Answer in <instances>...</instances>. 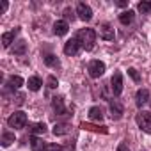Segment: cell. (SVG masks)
Instances as JSON below:
<instances>
[{"instance_id":"obj_16","label":"cell","mask_w":151,"mask_h":151,"mask_svg":"<svg viewBox=\"0 0 151 151\" xmlns=\"http://www.w3.org/2000/svg\"><path fill=\"white\" fill-rule=\"evenodd\" d=\"M30 149L32 151H45L46 149V142H43V139L32 135L30 137Z\"/></svg>"},{"instance_id":"obj_4","label":"cell","mask_w":151,"mask_h":151,"mask_svg":"<svg viewBox=\"0 0 151 151\" xmlns=\"http://www.w3.org/2000/svg\"><path fill=\"white\" fill-rule=\"evenodd\" d=\"M87 71H89V77L91 78H100L101 75L105 73V62H101V60H91L89 66H87Z\"/></svg>"},{"instance_id":"obj_13","label":"cell","mask_w":151,"mask_h":151,"mask_svg":"<svg viewBox=\"0 0 151 151\" xmlns=\"http://www.w3.org/2000/svg\"><path fill=\"white\" fill-rule=\"evenodd\" d=\"M20 34V29H14V30H11V32H4L2 34V45H4V48H9L11 46V43L14 41V37Z\"/></svg>"},{"instance_id":"obj_30","label":"cell","mask_w":151,"mask_h":151,"mask_svg":"<svg viewBox=\"0 0 151 151\" xmlns=\"http://www.w3.org/2000/svg\"><path fill=\"white\" fill-rule=\"evenodd\" d=\"M23 100H25V96H23V94H18V96H16V105H22Z\"/></svg>"},{"instance_id":"obj_7","label":"cell","mask_w":151,"mask_h":151,"mask_svg":"<svg viewBox=\"0 0 151 151\" xmlns=\"http://www.w3.org/2000/svg\"><path fill=\"white\" fill-rule=\"evenodd\" d=\"M77 14H78V18H80L82 22H91V18H93V9H91L87 4L80 2V4L77 6Z\"/></svg>"},{"instance_id":"obj_22","label":"cell","mask_w":151,"mask_h":151,"mask_svg":"<svg viewBox=\"0 0 151 151\" xmlns=\"http://www.w3.org/2000/svg\"><path fill=\"white\" fill-rule=\"evenodd\" d=\"M89 117L93 121H103V110L100 107H91L89 109Z\"/></svg>"},{"instance_id":"obj_14","label":"cell","mask_w":151,"mask_h":151,"mask_svg":"<svg viewBox=\"0 0 151 151\" xmlns=\"http://www.w3.org/2000/svg\"><path fill=\"white\" fill-rule=\"evenodd\" d=\"M147 100H149V91H147V89H139L137 94H135V103H137V107H142L144 103H147Z\"/></svg>"},{"instance_id":"obj_24","label":"cell","mask_w":151,"mask_h":151,"mask_svg":"<svg viewBox=\"0 0 151 151\" xmlns=\"http://www.w3.org/2000/svg\"><path fill=\"white\" fill-rule=\"evenodd\" d=\"M137 11L142 13V14H151V2H147V0L139 2V4H137Z\"/></svg>"},{"instance_id":"obj_20","label":"cell","mask_w":151,"mask_h":151,"mask_svg":"<svg viewBox=\"0 0 151 151\" xmlns=\"http://www.w3.org/2000/svg\"><path fill=\"white\" fill-rule=\"evenodd\" d=\"M27 86H29V89H30V91H34V93H36V91H39V89H41L43 80H41L39 77H30V78H29V82H27Z\"/></svg>"},{"instance_id":"obj_18","label":"cell","mask_w":151,"mask_h":151,"mask_svg":"<svg viewBox=\"0 0 151 151\" xmlns=\"http://www.w3.org/2000/svg\"><path fill=\"white\" fill-rule=\"evenodd\" d=\"M133 18H135V13H133L132 9H128V11H123V13L119 14V22H121L123 25H130V23L133 22Z\"/></svg>"},{"instance_id":"obj_12","label":"cell","mask_w":151,"mask_h":151,"mask_svg":"<svg viewBox=\"0 0 151 151\" xmlns=\"http://www.w3.org/2000/svg\"><path fill=\"white\" fill-rule=\"evenodd\" d=\"M68 30H69V25H68L66 20H59V22L53 23V34L55 36H66Z\"/></svg>"},{"instance_id":"obj_17","label":"cell","mask_w":151,"mask_h":151,"mask_svg":"<svg viewBox=\"0 0 151 151\" xmlns=\"http://www.w3.org/2000/svg\"><path fill=\"white\" fill-rule=\"evenodd\" d=\"M6 86H7V89H13V91H14V89H20V87L23 86V78L18 77V75H13V77L7 78V84H6Z\"/></svg>"},{"instance_id":"obj_19","label":"cell","mask_w":151,"mask_h":151,"mask_svg":"<svg viewBox=\"0 0 151 151\" xmlns=\"http://www.w3.org/2000/svg\"><path fill=\"white\" fill-rule=\"evenodd\" d=\"M45 64H46L48 68H60V60H59V57L53 55V53H46V55H45Z\"/></svg>"},{"instance_id":"obj_27","label":"cell","mask_w":151,"mask_h":151,"mask_svg":"<svg viewBox=\"0 0 151 151\" xmlns=\"http://www.w3.org/2000/svg\"><path fill=\"white\" fill-rule=\"evenodd\" d=\"M128 75L132 77L133 82H140V75H139V71H137L135 68H130V69H128Z\"/></svg>"},{"instance_id":"obj_21","label":"cell","mask_w":151,"mask_h":151,"mask_svg":"<svg viewBox=\"0 0 151 151\" xmlns=\"http://www.w3.org/2000/svg\"><path fill=\"white\" fill-rule=\"evenodd\" d=\"M29 132H30L32 135L45 133V132H46V124H45V123H34V124H29Z\"/></svg>"},{"instance_id":"obj_26","label":"cell","mask_w":151,"mask_h":151,"mask_svg":"<svg viewBox=\"0 0 151 151\" xmlns=\"http://www.w3.org/2000/svg\"><path fill=\"white\" fill-rule=\"evenodd\" d=\"M46 86H48L50 89H57V86H59V82H57V78L53 77V75H50V77L46 78Z\"/></svg>"},{"instance_id":"obj_32","label":"cell","mask_w":151,"mask_h":151,"mask_svg":"<svg viewBox=\"0 0 151 151\" xmlns=\"http://www.w3.org/2000/svg\"><path fill=\"white\" fill-rule=\"evenodd\" d=\"M7 7H9V4H7V2H2V13H6Z\"/></svg>"},{"instance_id":"obj_31","label":"cell","mask_w":151,"mask_h":151,"mask_svg":"<svg viewBox=\"0 0 151 151\" xmlns=\"http://www.w3.org/2000/svg\"><path fill=\"white\" fill-rule=\"evenodd\" d=\"M117 151H130V149H128V146H126V144H119Z\"/></svg>"},{"instance_id":"obj_33","label":"cell","mask_w":151,"mask_h":151,"mask_svg":"<svg viewBox=\"0 0 151 151\" xmlns=\"http://www.w3.org/2000/svg\"><path fill=\"white\" fill-rule=\"evenodd\" d=\"M117 6H119V7H126V6H128V2H124V0H121V2H117Z\"/></svg>"},{"instance_id":"obj_5","label":"cell","mask_w":151,"mask_h":151,"mask_svg":"<svg viewBox=\"0 0 151 151\" xmlns=\"http://www.w3.org/2000/svg\"><path fill=\"white\" fill-rule=\"evenodd\" d=\"M110 89H112L114 96H121V93H123V75L119 71L112 75V78H110Z\"/></svg>"},{"instance_id":"obj_15","label":"cell","mask_w":151,"mask_h":151,"mask_svg":"<svg viewBox=\"0 0 151 151\" xmlns=\"http://www.w3.org/2000/svg\"><path fill=\"white\" fill-rule=\"evenodd\" d=\"M52 132H53V135L60 137V135H66V133H69V132H71V126H69L68 123H57V124L52 128Z\"/></svg>"},{"instance_id":"obj_11","label":"cell","mask_w":151,"mask_h":151,"mask_svg":"<svg viewBox=\"0 0 151 151\" xmlns=\"http://www.w3.org/2000/svg\"><path fill=\"white\" fill-rule=\"evenodd\" d=\"M52 109L57 112V116H64L66 114V107H64L62 96H53L52 98Z\"/></svg>"},{"instance_id":"obj_3","label":"cell","mask_w":151,"mask_h":151,"mask_svg":"<svg viewBox=\"0 0 151 151\" xmlns=\"http://www.w3.org/2000/svg\"><path fill=\"white\" fill-rule=\"evenodd\" d=\"M135 123H137V126H139L142 132L151 133V112L140 110V112L135 116Z\"/></svg>"},{"instance_id":"obj_9","label":"cell","mask_w":151,"mask_h":151,"mask_svg":"<svg viewBox=\"0 0 151 151\" xmlns=\"http://www.w3.org/2000/svg\"><path fill=\"white\" fill-rule=\"evenodd\" d=\"M98 29H100V37L101 39H105V41H112L114 39L116 34H114V29H112L110 23H101Z\"/></svg>"},{"instance_id":"obj_1","label":"cell","mask_w":151,"mask_h":151,"mask_svg":"<svg viewBox=\"0 0 151 151\" xmlns=\"http://www.w3.org/2000/svg\"><path fill=\"white\" fill-rule=\"evenodd\" d=\"M75 37H77V41L80 43V46L86 52H91L96 45V30L94 29H80Z\"/></svg>"},{"instance_id":"obj_25","label":"cell","mask_w":151,"mask_h":151,"mask_svg":"<svg viewBox=\"0 0 151 151\" xmlns=\"http://www.w3.org/2000/svg\"><path fill=\"white\" fill-rule=\"evenodd\" d=\"M14 139H16V137H14L13 132H4V133H2V146H4V147L11 146V144L14 142Z\"/></svg>"},{"instance_id":"obj_8","label":"cell","mask_w":151,"mask_h":151,"mask_svg":"<svg viewBox=\"0 0 151 151\" xmlns=\"http://www.w3.org/2000/svg\"><path fill=\"white\" fill-rule=\"evenodd\" d=\"M80 43L77 41V37H73V39H69V41H66V45H64V53L66 55H69V57H73V55H77L78 52H80Z\"/></svg>"},{"instance_id":"obj_29","label":"cell","mask_w":151,"mask_h":151,"mask_svg":"<svg viewBox=\"0 0 151 151\" xmlns=\"http://www.w3.org/2000/svg\"><path fill=\"white\" fill-rule=\"evenodd\" d=\"M64 18H66V20H71V22H73V20H75V13H73V11H71V9L68 7V9H64Z\"/></svg>"},{"instance_id":"obj_6","label":"cell","mask_w":151,"mask_h":151,"mask_svg":"<svg viewBox=\"0 0 151 151\" xmlns=\"http://www.w3.org/2000/svg\"><path fill=\"white\" fill-rule=\"evenodd\" d=\"M109 109H110V116H112L114 121H119L123 117V114H124V109H123L119 100H110L109 101Z\"/></svg>"},{"instance_id":"obj_2","label":"cell","mask_w":151,"mask_h":151,"mask_svg":"<svg viewBox=\"0 0 151 151\" xmlns=\"http://www.w3.org/2000/svg\"><path fill=\"white\" fill-rule=\"evenodd\" d=\"M27 121H29L27 114H25V112H22V110H16L14 114H11V116H9L7 124H9L11 128H14V130H22V128H25V126H27Z\"/></svg>"},{"instance_id":"obj_23","label":"cell","mask_w":151,"mask_h":151,"mask_svg":"<svg viewBox=\"0 0 151 151\" xmlns=\"http://www.w3.org/2000/svg\"><path fill=\"white\" fill-rule=\"evenodd\" d=\"M27 52V43L23 39H20L18 43H14V48H13V53L14 55H23Z\"/></svg>"},{"instance_id":"obj_28","label":"cell","mask_w":151,"mask_h":151,"mask_svg":"<svg viewBox=\"0 0 151 151\" xmlns=\"http://www.w3.org/2000/svg\"><path fill=\"white\" fill-rule=\"evenodd\" d=\"M45 151H66V147H62L59 144H46V149Z\"/></svg>"},{"instance_id":"obj_10","label":"cell","mask_w":151,"mask_h":151,"mask_svg":"<svg viewBox=\"0 0 151 151\" xmlns=\"http://www.w3.org/2000/svg\"><path fill=\"white\" fill-rule=\"evenodd\" d=\"M80 128L86 132H94V133H109L107 126H100V124H93V123H80Z\"/></svg>"}]
</instances>
